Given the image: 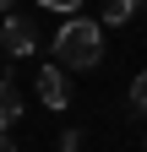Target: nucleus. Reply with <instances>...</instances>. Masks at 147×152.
I'll return each instance as SVG.
<instances>
[{
	"mask_svg": "<svg viewBox=\"0 0 147 152\" xmlns=\"http://www.w3.org/2000/svg\"><path fill=\"white\" fill-rule=\"evenodd\" d=\"M131 16H136V0H115V6H104L98 27H120V22H131Z\"/></svg>",
	"mask_w": 147,
	"mask_h": 152,
	"instance_id": "5",
	"label": "nucleus"
},
{
	"mask_svg": "<svg viewBox=\"0 0 147 152\" xmlns=\"http://www.w3.org/2000/svg\"><path fill=\"white\" fill-rule=\"evenodd\" d=\"M0 152H16V141H11V136H6V130H0Z\"/></svg>",
	"mask_w": 147,
	"mask_h": 152,
	"instance_id": "8",
	"label": "nucleus"
},
{
	"mask_svg": "<svg viewBox=\"0 0 147 152\" xmlns=\"http://www.w3.org/2000/svg\"><path fill=\"white\" fill-rule=\"evenodd\" d=\"M104 60V27L98 16H71V22L54 33V65L60 71H93Z\"/></svg>",
	"mask_w": 147,
	"mask_h": 152,
	"instance_id": "1",
	"label": "nucleus"
},
{
	"mask_svg": "<svg viewBox=\"0 0 147 152\" xmlns=\"http://www.w3.org/2000/svg\"><path fill=\"white\" fill-rule=\"evenodd\" d=\"M38 103H44V109H65V103H71V82H65V71L54 65V60L38 71Z\"/></svg>",
	"mask_w": 147,
	"mask_h": 152,
	"instance_id": "3",
	"label": "nucleus"
},
{
	"mask_svg": "<svg viewBox=\"0 0 147 152\" xmlns=\"http://www.w3.org/2000/svg\"><path fill=\"white\" fill-rule=\"evenodd\" d=\"M0 44L11 49V60L33 54V49H38V27H33V16H16V11H6V22H0Z\"/></svg>",
	"mask_w": 147,
	"mask_h": 152,
	"instance_id": "2",
	"label": "nucleus"
},
{
	"mask_svg": "<svg viewBox=\"0 0 147 152\" xmlns=\"http://www.w3.org/2000/svg\"><path fill=\"white\" fill-rule=\"evenodd\" d=\"M131 109H136V114H147V71L131 82Z\"/></svg>",
	"mask_w": 147,
	"mask_h": 152,
	"instance_id": "6",
	"label": "nucleus"
},
{
	"mask_svg": "<svg viewBox=\"0 0 147 152\" xmlns=\"http://www.w3.org/2000/svg\"><path fill=\"white\" fill-rule=\"evenodd\" d=\"M0 22H6V6H0Z\"/></svg>",
	"mask_w": 147,
	"mask_h": 152,
	"instance_id": "9",
	"label": "nucleus"
},
{
	"mask_svg": "<svg viewBox=\"0 0 147 152\" xmlns=\"http://www.w3.org/2000/svg\"><path fill=\"white\" fill-rule=\"evenodd\" d=\"M22 120V92H16V82L6 76V82H0V130H6L11 136V125Z\"/></svg>",
	"mask_w": 147,
	"mask_h": 152,
	"instance_id": "4",
	"label": "nucleus"
},
{
	"mask_svg": "<svg viewBox=\"0 0 147 152\" xmlns=\"http://www.w3.org/2000/svg\"><path fill=\"white\" fill-rule=\"evenodd\" d=\"M60 152H82V130H60Z\"/></svg>",
	"mask_w": 147,
	"mask_h": 152,
	"instance_id": "7",
	"label": "nucleus"
}]
</instances>
